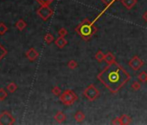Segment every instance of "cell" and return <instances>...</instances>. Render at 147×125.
<instances>
[{
  "mask_svg": "<svg viewBox=\"0 0 147 125\" xmlns=\"http://www.w3.org/2000/svg\"><path fill=\"white\" fill-rule=\"evenodd\" d=\"M97 78L112 93H117L130 80V75L115 62L100 72Z\"/></svg>",
  "mask_w": 147,
  "mask_h": 125,
  "instance_id": "6da1fadb",
  "label": "cell"
},
{
  "mask_svg": "<svg viewBox=\"0 0 147 125\" xmlns=\"http://www.w3.org/2000/svg\"><path fill=\"white\" fill-rule=\"evenodd\" d=\"M76 32L77 34H79L81 36V37L85 40V41H88L89 39L92 38L93 36H94L97 31L98 29L97 27L94 25V22L90 21L88 18H85L76 29H75Z\"/></svg>",
  "mask_w": 147,
  "mask_h": 125,
  "instance_id": "7a4b0ae2",
  "label": "cell"
},
{
  "mask_svg": "<svg viewBox=\"0 0 147 125\" xmlns=\"http://www.w3.org/2000/svg\"><path fill=\"white\" fill-rule=\"evenodd\" d=\"M77 95L71 90H67L60 95V101L67 106L74 104L76 101H77Z\"/></svg>",
  "mask_w": 147,
  "mask_h": 125,
  "instance_id": "3957f363",
  "label": "cell"
},
{
  "mask_svg": "<svg viewBox=\"0 0 147 125\" xmlns=\"http://www.w3.org/2000/svg\"><path fill=\"white\" fill-rule=\"evenodd\" d=\"M83 96L87 97L88 100L93 102L98 98V96H100V91L94 84H90L84 90Z\"/></svg>",
  "mask_w": 147,
  "mask_h": 125,
  "instance_id": "277c9868",
  "label": "cell"
},
{
  "mask_svg": "<svg viewBox=\"0 0 147 125\" xmlns=\"http://www.w3.org/2000/svg\"><path fill=\"white\" fill-rule=\"evenodd\" d=\"M37 15L44 21H47L54 13L53 10L49 6V5H42L37 11H36Z\"/></svg>",
  "mask_w": 147,
  "mask_h": 125,
  "instance_id": "5b68a950",
  "label": "cell"
},
{
  "mask_svg": "<svg viewBox=\"0 0 147 125\" xmlns=\"http://www.w3.org/2000/svg\"><path fill=\"white\" fill-rule=\"evenodd\" d=\"M15 122V118L9 111H4L0 115V125H12Z\"/></svg>",
  "mask_w": 147,
  "mask_h": 125,
  "instance_id": "8992f818",
  "label": "cell"
},
{
  "mask_svg": "<svg viewBox=\"0 0 147 125\" xmlns=\"http://www.w3.org/2000/svg\"><path fill=\"white\" fill-rule=\"evenodd\" d=\"M143 65H144V62H143L138 56H134L129 61V66H130L134 71H138Z\"/></svg>",
  "mask_w": 147,
  "mask_h": 125,
  "instance_id": "52a82bcc",
  "label": "cell"
},
{
  "mask_svg": "<svg viewBox=\"0 0 147 125\" xmlns=\"http://www.w3.org/2000/svg\"><path fill=\"white\" fill-rule=\"evenodd\" d=\"M25 55H26L27 58H28L30 62H34V61L36 60L37 57L39 56V53H38V52L36 50V49H34V48L29 49V50L26 51Z\"/></svg>",
  "mask_w": 147,
  "mask_h": 125,
  "instance_id": "ba28073f",
  "label": "cell"
},
{
  "mask_svg": "<svg viewBox=\"0 0 147 125\" xmlns=\"http://www.w3.org/2000/svg\"><path fill=\"white\" fill-rule=\"evenodd\" d=\"M137 2V0H121V3L127 10H131L132 7H134Z\"/></svg>",
  "mask_w": 147,
  "mask_h": 125,
  "instance_id": "9c48e42d",
  "label": "cell"
},
{
  "mask_svg": "<svg viewBox=\"0 0 147 125\" xmlns=\"http://www.w3.org/2000/svg\"><path fill=\"white\" fill-rule=\"evenodd\" d=\"M55 45H56L58 48L62 49L63 47H65V46L67 44V41L64 38V37H59L55 40Z\"/></svg>",
  "mask_w": 147,
  "mask_h": 125,
  "instance_id": "30bf717a",
  "label": "cell"
},
{
  "mask_svg": "<svg viewBox=\"0 0 147 125\" xmlns=\"http://www.w3.org/2000/svg\"><path fill=\"white\" fill-rule=\"evenodd\" d=\"M104 60H105V62H107V65H111V64H113V62H116L115 56H114L113 54H112L111 52H107V53L105 55Z\"/></svg>",
  "mask_w": 147,
  "mask_h": 125,
  "instance_id": "8fae6325",
  "label": "cell"
},
{
  "mask_svg": "<svg viewBox=\"0 0 147 125\" xmlns=\"http://www.w3.org/2000/svg\"><path fill=\"white\" fill-rule=\"evenodd\" d=\"M55 120L57 122L61 123V122H63L66 120V115L63 112H61V111H58L56 113V115H55Z\"/></svg>",
  "mask_w": 147,
  "mask_h": 125,
  "instance_id": "7c38bea8",
  "label": "cell"
},
{
  "mask_svg": "<svg viewBox=\"0 0 147 125\" xmlns=\"http://www.w3.org/2000/svg\"><path fill=\"white\" fill-rule=\"evenodd\" d=\"M26 26H27V24H26V22L24 20V19H19L17 23H16V27H17V29L18 30H19L20 31H24L25 28H26Z\"/></svg>",
  "mask_w": 147,
  "mask_h": 125,
  "instance_id": "4fadbf2b",
  "label": "cell"
},
{
  "mask_svg": "<svg viewBox=\"0 0 147 125\" xmlns=\"http://www.w3.org/2000/svg\"><path fill=\"white\" fill-rule=\"evenodd\" d=\"M75 119H76V121L78 122H81L84 121V119H85V115H84V113H83L82 111H77V112L76 113V115H75Z\"/></svg>",
  "mask_w": 147,
  "mask_h": 125,
  "instance_id": "5bb4252c",
  "label": "cell"
},
{
  "mask_svg": "<svg viewBox=\"0 0 147 125\" xmlns=\"http://www.w3.org/2000/svg\"><path fill=\"white\" fill-rule=\"evenodd\" d=\"M119 118H120L121 124H129L131 122V118L128 115H122Z\"/></svg>",
  "mask_w": 147,
  "mask_h": 125,
  "instance_id": "9a60e30c",
  "label": "cell"
},
{
  "mask_svg": "<svg viewBox=\"0 0 147 125\" xmlns=\"http://www.w3.org/2000/svg\"><path fill=\"white\" fill-rule=\"evenodd\" d=\"M7 90L10 91L11 93H14L17 90H18V85L15 84V83H10L7 87H6Z\"/></svg>",
  "mask_w": 147,
  "mask_h": 125,
  "instance_id": "2e32d148",
  "label": "cell"
},
{
  "mask_svg": "<svg viewBox=\"0 0 147 125\" xmlns=\"http://www.w3.org/2000/svg\"><path fill=\"white\" fill-rule=\"evenodd\" d=\"M67 67L71 70H76L77 67H78V64L77 62L75 61V60H70L68 62H67Z\"/></svg>",
  "mask_w": 147,
  "mask_h": 125,
  "instance_id": "e0dca14e",
  "label": "cell"
},
{
  "mask_svg": "<svg viewBox=\"0 0 147 125\" xmlns=\"http://www.w3.org/2000/svg\"><path fill=\"white\" fill-rule=\"evenodd\" d=\"M54 36L51 34V33H47L45 36H44V41L48 43V44H50L53 41H54Z\"/></svg>",
  "mask_w": 147,
  "mask_h": 125,
  "instance_id": "ac0fdd59",
  "label": "cell"
},
{
  "mask_svg": "<svg viewBox=\"0 0 147 125\" xmlns=\"http://www.w3.org/2000/svg\"><path fill=\"white\" fill-rule=\"evenodd\" d=\"M105 58V54L101 50H98L97 53L95 54V59L98 62H102Z\"/></svg>",
  "mask_w": 147,
  "mask_h": 125,
  "instance_id": "d6986e66",
  "label": "cell"
},
{
  "mask_svg": "<svg viewBox=\"0 0 147 125\" xmlns=\"http://www.w3.org/2000/svg\"><path fill=\"white\" fill-rule=\"evenodd\" d=\"M7 31H8V27L4 23H0V35L3 36Z\"/></svg>",
  "mask_w": 147,
  "mask_h": 125,
  "instance_id": "ffe728a7",
  "label": "cell"
},
{
  "mask_svg": "<svg viewBox=\"0 0 147 125\" xmlns=\"http://www.w3.org/2000/svg\"><path fill=\"white\" fill-rule=\"evenodd\" d=\"M7 96H8L7 91L5 89H3V88L0 89V101L5 100V98L7 97Z\"/></svg>",
  "mask_w": 147,
  "mask_h": 125,
  "instance_id": "44dd1931",
  "label": "cell"
},
{
  "mask_svg": "<svg viewBox=\"0 0 147 125\" xmlns=\"http://www.w3.org/2000/svg\"><path fill=\"white\" fill-rule=\"evenodd\" d=\"M138 79L140 82H146L147 79V73L145 71H142L138 76Z\"/></svg>",
  "mask_w": 147,
  "mask_h": 125,
  "instance_id": "7402d4cb",
  "label": "cell"
},
{
  "mask_svg": "<svg viewBox=\"0 0 147 125\" xmlns=\"http://www.w3.org/2000/svg\"><path fill=\"white\" fill-rule=\"evenodd\" d=\"M51 91H52V93L55 95V96H60V95L61 94V90L58 87V86H54L53 88H52V90H51Z\"/></svg>",
  "mask_w": 147,
  "mask_h": 125,
  "instance_id": "603a6c76",
  "label": "cell"
},
{
  "mask_svg": "<svg viewBox=\"0 0 147 125\" xmlns=\"http://www.w3.org/2000/svg\"><path fill=\"white\" fill-rule=\"evenodd\" d=\"M7 54V50L5 48H4L1 44H0V60L3 59Z\"/></svg>",
  "mask_w": 147,
  "mask_h": 125,
  "instance_id": "cb8c5ba5",
  "label": "cell"
},
{
  "mask_svg": "<svg viewBox=\"0 0 147 125\" xmlns=\"http://www.w3.org/2000/svg\"><path fill=\"white\" fill-rule=\"evenodd\" d=\"M37 3H39L41 5H49L54 0H36Z\"/></svg>",
  "mask_w": 147,
  "mask_h": 125,
  "instance_id": "d4e9b609",
  "label": "cell"
},
{
  "mask_svg": "<svg viewBox=\"0 0 147 125\" xmlns=\"http://www.w3.org/2000/svg\"><path fill=\"white\" fill-rule=\"evenodd\" d=\"M101 1H102V3L106 5V8H109L115 1H116V0H101Z\"/></svg>",
  "mask_w": 147,
  "mask_h": 125,
  "instance_id": "484cf974",
  "label": "cell"
},
{
  "mask_svg": "<svg viewBox=\"0 0 147 125\" xmlns=\"http://www.w3.org/2000/svg\"><path fill=\"white\" fill-rule=\"evenodd\" d=\"M131 88L134 90H138L141 88V84L138 82H133L132 84L131 85Z\"/></svg>",
  "mask_w": 147,
  "mask_h": 125,
  "instance_id": "4316f807",
  "label": "cell"
},
{
  "mask_svg": "<svg viewBox=\"0 0 147 125\" xmlns=\"http://www.w3.org/2000/svg\"><path fill=\"white\" fill-rule=\"evenodd\" d=\"M58 34H59L60 37H65V36L67 35V31L66 28H61L59 30V31H58Z\"/></svg>",
  "mask_w": 147,
  "mask_h": 125,
  "instance_id": "83f0119b",
  "label": "cell"
},
{
  "mask_svg": "<svg viewBox=\"0 0 147 125\" xmlns=\"http://www.w3.org/2000/svg\"><path fill=\"white\" fill-rule=\"evenodd\" d=\"M113 124H121V122H120V118L119 117H117L115 119H113V121L112 122Z\"/></svg>",
  "mask_w": 147,
  "mask_h": 125,
  "instance_id": "f1b7e54d",
  "label": "cell"
},
{
  "mask_svg": "<svg viewBox=\"0 0 147 125\" xmlns=\"http://www.w3.org/2000/svg\"><path fill=\"white\" fill-rule=\"evenodd\" d=\"M143 19H144L145 22H147V12H145L143 14Z\"/></svg>",
  "mask_w": 147,
  "mask_h": 125,
  "instance_id": "f546056e",
  "label": "cell"
},
{
  "mask_svg": "<svg viewBox=\"0 0 147 125\" xmlns=\"http://www.w3.org/2000/svg\"><path fill=\"white\" fill-rule=\"evenodd\" d=\"M146 83H147V79H146Z\"/></svg>",
  "mask_w": 147,
  "mask_h": 125,
  "instance_id": "4dcf8cb0",
  "label": "cell"
}]
</instances>
